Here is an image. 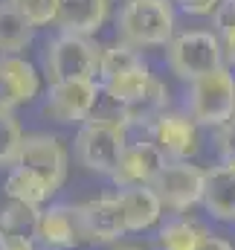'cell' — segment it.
<instances>
[{"instance_id": "obj_16", "label": "cell", "mask_w": 235, "mask_h": 250, "mask_svg": "<svg viewBox=\"0 0 235 250\" xmlns=\"http://www.w3.org/2000/svg\"><path fill=\"white\" fill-rule=\"evenodd\" d=\"M203 207L218 221H235V166L218 163L206 169Z\"/></svg>"}, {"instance_id": "obj_3", "label": "cell", "mask_w": 235, "mask_h": 250, "mask_svg": "<svg viewBox=\"0 0 235 250\" xmlns=\"http://www.w3.org/2000/svg\"><path fill=\"white\" fill-rule=\"evenodd\" d=\"M189 117L197 125L221 128L235 117V73L233 67H218L195 82H189L186 93Z\"/></svg>"}, {"instance_id": "obj_21", "label": "cell", "mask_w": 235, "mask_h": 250, "mask_svg": "<svg viewBox=\"0 0 235 250\" xmlns=\"http://www.w3.org/2000/svg\"><path fill=\"white\" fill-rule=\"evenodd\" d=\"M145 64V59L139 56V50H134L131 44L117 41V44H108V47H99V64H96V82H108L119 73L131 70V67H139Z\"/></svg>"}, {"instance_id": "obj_32", "label": "cell", "mask_w": 235, "mask_h": 250, "mask_svg": "<svg viewBox=\"0 0 235 250\" xmlns=\"http://www.w3.org/2000/svg\"><path fill=\"white\" fill-rule=\"evenodd\" d=\"M230 3H233V6H235V0H230Z\"/></svg>"}, {"instance_id": "obj_22", "label": "cell", "mask_w": 235, "mask_h": 250, "mask_svg": "<svg viewBox=\"0 0 235 250\" xmlns=\"http://www.w3.org/2000/svg\"><path fill=\"white\" fill-rule=\"evenodd\" d=\"M38 218H41V209H38V207H29V204L6 201V204L0 207V230H3L6 236H26V239H35Z\"/></svg>"}, {"instance_id": "obj_4", "label": "cell", "mask_w": 235, "mask_h": 250, "mask_svg": "<svg viewBox=\"0 0 235 250\" xmlns=\"http://www.w3.org/2000/svg\"><path fill=\"white\" fill-rule=\"evenodd\" d=\"M166 62L169 70L183 82H195L218 67H224L221 41L209 29H186L175 32V38L166 44Z\"/></svg>"}, {"instance_id": "obj_17", "label": "cell", "mask_w": 235, "mask_h": 250, "mask_svg": "<svg viewBox=\"0 0 235 250\" xmlns=\"http://www.w3.org/2000/svg\"><path fill=\"white\" fill-rule=\"evenodd\" d=\"M154 82H157V76L148 70V64H139V67H131V70L119 73V76L108 79V82H99V84H102V93L108 96V102L117 105L119 111H125L134 102H139L154 87Z\"/></svg>"}, {"instance_id": "obj_13", "label": "cell", "mask_w": 235, "mask_h": 250, "mask_svg": "<svg viewBox=\"0 0 235 250\" xmlns=\"http://www.w3.org/2000/svg\"><path fill=\"white\" fill-rule=\"evenodd\" d=\"M35 242L44 245V250H73L76 245H84L76 204H53L50 209H41Z\"/></svg>"}, {"instance_id": "obj_19", "label": "cell", "mask_w": 235, "mask_h": 250, "mask_svg": "<svg viewBox=\"0 0 235 250\" xmlns=\"http://www.w3.org/2000/svg\"><path fill=\"white\" fill-rule=\"evenodd\" d=\"M35 38V26L12 6L0 3V56H20Z\"/></svg>"}, {"instance_id": "obj_15", "label": "cell", "mask_w": 235, "mask_h": 250, "mask_svg": "<svg viewBox=\"0 0 235 250\" xmlns=\"http://www.w3.org/2000/svg\"><path fill=\"white\" fill-rule=\"evenodd\" d=\"M108 15H111V0H61L56 23L61 32L90 38L105 26Z\"/></svg>"}, {"instance_id": "obj_20", "label": "cell", "mask_w": 235, "mask_h": 250, "mask_svg": "<svg viewBox=\"0 0 235 250\" xmlns=\"http://www.w3.org/2000/svg\"><path fill=\"white\" fill-rule=\"evenodd\" d=\"M209 236V230L192 218H169L166 224H160V233H157V248L160 250H197L200 242Z\"/></svg>"}, {"instance_id": "obj_26", "label": "cell", "mask_w": 235, "mask_h": 250, "mask_svg": "<svg viewBox=\"0 0 235 250\" xmlns=\"http://www.w3.org/2000/svg\"><path fill=\"white\" fill-rule=\"evenodd\" d=\"M215 143H218V157H221V163L235 166V117L218 128Z\"/></svg>"}, {"instance_id": "obj_2", "label": "cell", "mask_w": 235, "mask_h": 250, "mask_svg": "<svg viewBox=\"0 0 235 250\" xmlns=\"http://www.w3.org/2000/svg\"><path fill=\"white\" fill-rule=\"evenodd\" d=\"M128 146V125L119 117H90L76 134V160L93 175H114Z\"/></svg>"}, {"instance_id": "obj_27", "label": "cell", "mask_w": 235, "mask_h": 250, "mask_svg": "<svg viewBox=\"0 0 235 250\" xmlns=\"http://www.w3.org/2000/svg\"><path fill=\"white\" fill-rule=\"evenodd\" d=\"M177 6L186 12V15H197V18H206V15H215L221 9L224 0H175Z\"/></svg>"}, {"instance_id": "obj_14", "label": "cell", "mask_w": 235, "mask_h": 250, "mask_svg": "<svg viewBox=\"0 0 235 250\" xmlns=\"http://www.w3.org/2000/svg\"><path fill=\"white\" fill-rule=\"evenodd\" d=\"M114 198L119 204V212H122V221H125L128 233H145V230L157 227L160 218H163V209H166L151 187L117 189Z\"/></svg>"}, {"instance_id": "obj_11", "label": "cell", "mask_w": 235, "mask_h": 250, "mask_svg": "<svg viewBox=\"0 0 235 250\" xmlns=\"http://www.w3.org/2000/svg\"><path fill=\"white\" fill-rule=\"evenodd\" d=\"M148 140L166 154V160H189L197 151V123L189 114L166 111L148 125Z\"/></svg>"}, {"instance_id": "obj_23", "label": "cell", "mask_w": 235, "mask_h": 250, "mask_svg": "<svg viewBox=\"0 0 235 250\" xmlns=\"http://www.w3.org/2000/svg\"><path fill=\"white\" fill-rule=\"evenodd\" d=\"M23 137H26V134H23L20 123H18V117L9 114V111H0V169L18 163Z\"/></svg>"}, {"instance_id": "obj_29", "label": "cell", "mask_w": 235, "mask_h": 250, "mask_svg": "<svg viewBox=\"0 0 235 250\" xmlns=\"http://www.w3.org/2000/svg\"><path fill=\"white\" fill-rule=\"evenodd\" d=\"M197 250H235V248L224 239V236H212V233H209V236L200 242V248Z\"/></svg>"}, {"instance_id": "obj_7", "label": "cell", "mask_w": 235, "mask_h": 250, "mask_svg": "<svg viewBox=\"0 0 235 250\" xmlns=\"http://www.w3.org/2000/svg\"><path fill=\"white\" fill-rule=\"evenodd\" d=\"M102 96V84L96 79H70L50 82L44 114L61 125H81L93 117V108Z\"/></svg>"}, {"instance_id": "obj_5", "label": "cell", "mask_w": 235, "mask_h": 250, "mask_svg": "<svg viewBox=\"0 0 235 250\" xmlns=\"http://www.w3.org/2000/svg\"><path fill=\"white\" fill-rule=\"evenodd\" d=\"M99 47L73 32H59L53 41H47L44 50V73L50 82H70V79H96Z\"/></svg>"}, {"instance_id": "obj_6", "label": "cell", "mask_w": 235, "mask_h": 250, "mask_svg": "<svg viewBox=\"0 0 235 250\" xmlns=\"http://www.w3.org/2000/svg\"><path fill=\"white\" fill-rule=\"evenodd\" d=\"M206 169L195 166L192 160H166L151 189L157 192L160 204L172 212H189L192 207L203 204Z\"/></svg>"}, {"instance_id": "obj_12", "label": "cell", "mask_w": 235, "mask_h": 250, "mask_svg": "<svg viewBox=\"0 0 235 250\" xmlns=\"http://www.w3.org/2000/svg\"><path fill=\"white\" fill-rule=\"evenodd\" d=\"M41 90V76L35 64L20 56H0V111H15L29 105Z\"/></svg>"}, {"instance_id": "obj_25", "label": "cell", "mask_w": 235, "mask_h": 250, "mask_svg": "<svg viewBox=\"0 0 235 250\" xmlns=\"http://www.w3.org/2000/svg\"><path fill=\"white\" fill-rule=\"evenodd\" d=\"M6 3H12L35 29L38 26H50V23H56V18H59V6L61 0H6Z\"/></svg>"}, {"instance_id": "obj_28", "label": "cell", "mask_w": 235, "mask_h": 250, "mask_svg": "<svg viewBox=\"0 0 235 250\" xmlns=\"http://www.w3.org/2000/svg\"><path fill=\"white\" fill-rule=\"evenodd\" d=\"M6 250H38V242L26 236H6Z\"/></svg>"}, {"instance_id": "obj_9", "label": "cell", "mask_w": 235, "mask_h": 250, "mask_svg": "<svg viewBox=\"0 0 235 250\" xmlns=\"http://www.w3.org/2000/svg\"><path fill=\"white\" fill-rule=\"evenodd\" d=\"M76 212H78V230H81L84 245H114L128 233L114 195L76 204Z\"/></svg>"}, {"instance_id": "obj_30", "label": "cell", "mask_w": 235, "mask_h": 250, "mask_svg": "<svg viewBox=\"0 0 235 250\" xmlns=\"http://www.w3.org/2000/svg\"><path fill=\"white\" fill-rule=\"evenodd\" d=\"M117 250H145V248H134V245H119Z\"/></svg>"}, {"instance_id": "obj_1", "label": "cell", "mask_w": 235, "mask_h": 250, "mask_svg": "<svg viewBox=\"0 0 235 250\" xmlns=\"http://www.w3.org/2000/svg\"><path fill=\"white\" fill-rule=\"evenodd\" d=\"M119 41L134 50L166 47L175 38V3L172 0H125L117 18Z\"/></svg>"}, {"instance_id": "obj_24", "label": "cell", "mask_w": 235, "mask_h": 250, "mask_svg": "<svg viewBox=\"0 0 235 250\" xmlns=\"http://www.w3.org/2000/svg\"><path fill=\"white\" fill-rule=\"evenodd\" d=\"M212 18H215V35H218V41H221L224 64L235 70V6L230 0H224L221 9H218Z\"/></svg>"}, {"instance_id": "obj_8", "label": "cell", "mask_w": 235, "mask_h": 250, "mask_svg": "<svg viewBox=\"0 0 235 250\" xmlns=\"http://www.w3.org/2000/svg\"><path fill=\"white\" fill-rule=\"evenodd\" d=\"M15 166H23L35 175H41L59 192L64 178H67V169H70V151L53 134H26Z\"/></svg>"}, {"instance_id": "obj_18", "label": "cell", "mask_w": 235, "mask_h": 250, "mask_svg": "<svg viewBox=\"0 0 235 250\" xmlns=\"http://www.w3.org/2000/svg\"><path fill=\"white\" fill-rule=\"evenodd\" d=\"M3 192L9 201H18V204H29V207H41L47 204L56 189L50 187L41 175L23 169V166H12L9 175H6V184H3Z\"/></svg>"}, {"instance_id": "obj_31", "label": "cell", "mask_w": 235, "mask_h": 250, "mask_svg": "<svg viewBox=\"0 0 235 250\" xmlns=\"http://www.w3.org/2000/svg\"><path fill=\"white\" fill-rule=\"evenodd\" d=\"M0 250H6V233L0 230Z\"/></svg>"}, {"instance_id": "obj_10", "label": "cell", "mask_w": 235, "mask_h": 250, "mask_svg": "<svg viewBox=\"0 0 235 250\" xmlns=\"http://www.w3.org/2000/svg\"><path fill=\"white\" fill-rule=\"evenodd\" d=\"M166 166V154L151 143V140H137L128 143L117 169L111 175L117 189H134V187H151L160 169Z\"/></svg>"}]
</instances>
